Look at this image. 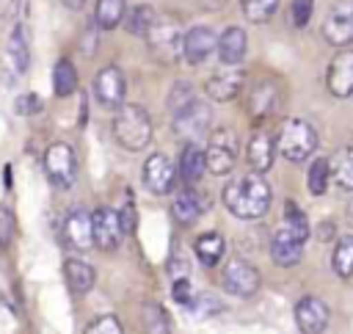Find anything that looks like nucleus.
Masks as SVG:
<instances>
[{
	"label": "nucleus",
	"mask_w": 353,
	"mask_h": 334,
	"mask_svg": "<svg viewBox=\"0 0 353 334\" xmlns=\"http://www.w3.org/2000/svg\"><path fill=\"white\" fill-rule=\"evenodd\" d=\"M174 177H176V171H174V166H171V160H168L165 155L154 152V155L146 157L141 179H143V185H146L149 193L165 196V193L171 190V185H174Z\"/></svg>",
	"instance_id": "obj_14"
},
{
	"label": "nucleus",
	"mask_w": 353,
	"mask_h": 334,
	"mask_svg": "<svg viewBox=\"0 0 353 334\" xmlns=\"http://www.w3.org/2000/svg\"><path fill=\"white\" fill-rule=\"evenodd\" d=\"M124 17H127V3L124 0H97V6H94V22L102 30L119 28Z\"/></svg>",
	"instance_id": "obj_24"
},
{
	"label": "nucleus",
	"mask_w": 353,
	"mask_h": 334,
	"mask_svg": "<svg viewBox=\"0 0 353 334\" xmlns=\"http://www.w3.org/2000/svg\"><path fill=\"white\" fill-rule=\"evenodd\" d=\"M193 99V88L188 86V83H176L174 88H171V94H168V108H171V113H176L182 105H188Z\"/></svg>",
	"instance_id": "obj_39"
},
{
	"label": "nucleus",
	"mask_w": 353,
	"mask_h": 334,
	"mask_svg": "<svg viewBox=\"0 0 353 334\" xmlns=\"http://www.w3.org/2000/svg\"><path fill=\"white\" fill-rule=\"evenodd\" d=\"M312 11H314V0H292V6H290L292 28H306L312 19Z\"/></svg>",
	"instance_id": "obj_36"
},
{
	"label": "nucleus",
	"mask_w": 353,
	"mask_h": 334,
	"mask_svg": "<svg viewBox=\"0 0 353 334\" xmlns=\"http://www.w3.org/2000/svg\"><path fill=\"white\" fill-rule=\"evenodd\" d=\"M119 218H121L124 232H132V229H135V207H132V199H130V196H127V204H124V210L119 213Z\"/></svg>",
	"instance_id": "obj_42"
},
{
	"label": "nucleus",
	"mask_w": 353,
	"mask_h": 334,
	"mask_svg": "<svg viewBox=\"0 0 353 334\" xmlns=\"http://www.w3.org/2000/svg\"><path fill=\"white\" fill-rule=\"evenodd\" d=\"M204 171H207L204 149L190 141V144L182 149V155H179V174H182V179H185L188 185H193V182H199V179L204 177Z\"/></svg>",
	"instance_id": "obj_22"
},
{
	"label": "nucleus",
	"mask_w": 353,
	"mask_h": 334,
	"mask_svg": "<svg viewBox=\"0 0 353 334\" xmlns=\"http://www.w3.org/2000/svg\"><path fill=\"white\" fill-rule=\"evenodd\" d=\"M44 171L58 188H69L77 177V160H74L72 146L63 144V141L50 144L47 152H44Z\"/></svg>",
	"instance_id": "obj_8"
},
{
	"label": "nucleus",
	"mask_w": 353,
	"mask_h": 334,
	"mask_svg": "<svg viewBox=\"0 0 353 334\" xmlns=\"http://www.w3.org/2000/svg\"><path fill=\"white\" fill-rule=\"evenodd\" d=\"M8 61L17 72H25L28 63H30V47H28V39H25V25H17L8 36Z\"/></svg>",
	"instance_id": "obj_28"
},
{
	"label": "nucleus",
	"mask_w": 353,
	"mask_h": 334,
	"mask_svg": "<svg viewBox=\"0 0 353 334\" xmlns=\"http://www.w3.org/2000/svg\"><path fill=\"white\" fill-rule=\"evenodd\" d=\"M121 331H124V326L116 315H102L91 326H85V334H121Z\"/></svg>",
	"instance_id": "obj_37"
},
{
	"label": "nucleus",
	"mask_w": 353,
	"mask_h": 334,
	"mask_svg": "<svg viewBox=\"0 0 353 334\" xmlns=\"http://www.w3.org/2000/svg\"><path fill=\"white\" fill-rule=\"evenodd\" d=\"M281 110V86L276 80H259L248 94V116L265 121Z\"/></svg>",
	"instance_id": "obj_12"
},
{
	"label": "nucleus",
	"mask_w": 353,
	"mask_h": 334,
	"mask_svg": "<svg viewBox=\"0 0 353 334\" xmlns=\"http://www.w3.org/2000/svg\"><path fill=\"white\" fill-rule=\"evenodd\" d=\"M323 39L334 47L353 44V0H336L323 19Z\"/></svg>",
	"instance_id": "obj_6"
},
{
	"label": "nucleus",
	"mask_w": 353,
	"mask_h": 334,
	"mask_svg": "<svg viewBox=\"0 0 353 334\" xmlns=\"http://www.w3.org/2000/svg\"><path fill=\"white\" fill-rule=\"evenodd\" d=\"M347 221H350V224H353V199H350V202H347Z\"/></svg>",
	"instance_id": "obj_46"
},
{
	"label": "nucleus",
	"mask_w": 353,
	"mask_h": 334,
	"mask_svg": "<svg viewBox=\"0 0 353 334\" xmlns=\"http://www.w3.org/2000/svg\"><path fill=\"white\" fill-rule=\"evenodd\" d=\"M113 135L127 152H141L152 141V116L146 113L143 105L121 102L113 119Z\"/></svg>",
	"instance_id": "obj_2"
},
{
	"label": "nucleus",
	"mask_w": 353,
	"mask_h": 334,
	"mask_svg": "<svg viewBox=\"0 0 353 334\" xmlns=\"http://www.w3.org/2000/svg\"><path fill=\"white\" fill-rule=\"evenodd\" d=\"M331 237H334V226L331 224H323L317 229V240H331Z\"/></svg>",
	"instance_id": "obj_44"
},
{
	"label": "nucleus",
	"mask_w": 353,
	"mask_h": 334,
	"mask_svg": "<svg viewBox=\"0 0 353 334\" xmlns=\"http://www.w3.org/2000/svg\"><path fill=\"white\" fill-rule=\"evenodd\" d=\"M215 41H218V36L207 25H193L190 30L182 33V58L190 66H199L201 61L210 58V52L215 50Z\"/></svg>",
	"instance_id": "obj_17"
},
{
	"label": "nucleus",
	"mask_w": 353,
	"mask_h": 334,
	"mask_svg": "<svg viewBox=\"0 0 353 334\" xmlns=\"http://www.w3.org/2000/svg\"><path fill=\"white\" fill-rule=\"evenodd\" d=\"M303 243H306V240H301V237L284 224V226L276 229L273 237H270V257H273V262H276L279 268H292V265H298L301 257H303Z\"/></svg>",
	"instance_id": "obj_16"
},
{
	"label": "nucleus",
	"mask_w": 353,
	"mask_h": 334,
	"mask_svg": "<svg viewBox=\"0 0 353 334\" xmlns=\"http://www.w3.org/2000/svg\"><path fill=\"white\" fill-rule=\"evenodd\" d=\"M237 155H240V138L232 127H218L212 130L210 135V144L204 149V157H207V171L215 174V177H223L234 168L237 163Z\"/></svg>",
	"instance_id": "obj_5"
},
{
	"label": "nucleus",
	"mask_w": 353,
	"mask_h": 334,
	"mask_svg": "<svg viewBox=\"0 0 353 334\" xmlns=\"http://www.w3.org/2000/svg\"><path fill=\"white\" fill-rule=\"evenodd\" d=\"M63 237H66V240H69V246H72V248H77V251L91 248V246H94V235H91V215H88L85 210H80V207L69 210V215H66V221H63Z\"/></svg>",
	"instance_id": "obj_20"
},
{
	"label": "nucleus",
	"mask_w": 353,
	"mask_h": 334,
	"mask_svg": "<svg viewBox=\"0 0 353 334\" xmlns=\"http://www.w3.org/2000/svg\"><path fill=\"white\" fill-rule=\"evenodd\" d=\"M193 251H196V257H199L204 265H218V259H221L223 251H226V243H223V237H221L218 232H204V235L196 237Z\"/></svg>",
	"instance_id": "obj_26"
},
{
	"label": "nucleus",
	"mask_w": 353,
	"mask_h": 334,
	"mask_svg": "<svg viewBox=\"0 0 353 334\" xmlns=\"http://www.w3.org/2000/svg\"><path fill=\"white\" fill-rule=\"evenodd\" d=\"M295 326L303 334H320L328 326V306L314 295H303L295 304Z\"/></svg>",
	"instance_id": "obj_18"
},
{
	"label": "nucleus",
	"mask_w": 353,
	"mask_h": 334,
	"mask_svg": "<svg viewBox=\"0 0 353 334\" xmlns=\"http://www.w3.org/2000/svg\"><path fill=\"white\" fill-rule=\"evenodd\" d=\"M124 19H127V28H130V33H135V36H143V33L149 30L152 19H154V8H152V6H135V8L130 11V17H124Z\"/></svg>",
	"instance_id": "obj_34"
},
{
	"label": "nucleus",
	"mask_w": 353,
	"mask_h": 334,
	"mask_svg": "<svg viewBox=\"0 0 353 334\" xmlns=\"http://www.w3.org/2000/svg\"><path fill=\"white\" fill-rule=\"evenodd\" d=\"M141 320H143V328L146 331H157V334L171 331V320H168L165 309L160 304H154V301H146L141 306Z\"/></svg>",
	"instance_id": "obj_32"
},
{
	"label": "nucleus",
	"mask_w": 353,
	"mask_h": 334,
	"mask_svg": "<svg viewBox=\"0 0 353 334\" xmlns=\"http://www.w3.org/2000/svg\"><path fill=\"white\" fill-rule=\"evenodd\" d=\"M223 204L240 221H256L270 207V185L256 171L243 174V177H234L223 188Z\"/></svg>",
	"instance_id": "obj_1"
},
{
	"label": "nucleus",
	"mask_w": 353,
	"mask_h": 334,
	"mask_svg": "<svg viewBox=\"0 0 353 334\" xmlns=\"http://www.w3.org/2000/svg\"><path fill=\"white\" fill-rule=\"evenodd\" d=\"M52 91L55 97H69L77 91V69L72 66V61L61 58L52 69Z\"/></svg>",
	"instance_id": "obj_30"
},
{
	"label": "nucleus",
	"mask_w": 353,
	"mask_h": 334,
	"mask_svg": "<svg viewBox=\"0 0 353 334\" xmlns=\"http://www.w3.org/2000/svg\"><path fill=\"white\" fill-rule=\"evenodd\" d=\"M328 166H331V177L336 179V185L345 190H353V146H342L328 160Z\"/></svg>",
	"instance_id": "obj_27"
},
{
	"label": "nucleus",
	"mask_w": 353,
	"mask_h": 334,
	"mask_svg": "<svg viewBox=\"0 0 353 334\" xmlns=\"http://www.w3.org/2000/svg\"><path fill=\"white\" fill-rule=\"evenodd\" d=\"M22 0H0V19H14Z\"/></svg>",
	"instance_id": "obj_43"
},
{
	"label": "nucleus",
	"mask_w": 353,
	"mask_h": 334,
	"mask_svg": "<svg viewBox=\"0 0 353 334\" xmlns=\"http://www.w3.org/2000/svg\"><path fill=\"white\" fill-rule=\"evenodd\" d=\"M331 268L339 279H350L353 276V237L350 235H342L334 246V254H331Z\"/></svg>",
	"instance_id": "obj_29"
},
{
	"label": "nucleus",
	"mask_w": 353,
	"mask_h": 334,
	"mask_svg": "<svg viewBox=\"0 0 353 334\" xmlns=\"http://www.w3.org/2000/svg\"><path fill=\"white\" fill-rule=\"evenodd\" d=\"M210 119H212L210 105L193 97L188 105H182V108L174 113V132H176L179 138L196 141V138H201V135L207 132Z\"/></svg>",
	"instance_id": "obj_7"
},
{
	"label": "nucleus",
	"mask_w": 353,
	"mask_h": 334,
	"mask_svg": "<svg viewBox=\"0 0 353 334\" xmlns=\"http://www.w3.org/2000/svg\"><path fill=\"white\" fill-rule=\"evenodd\" d=\"M325 86L334 97H350L353 94V50H339L325 69Z\"/></svg>",
	"instance_id": "obj_13"
},
{
	"label": "nucleus",
	"mask_w": 353,
	"mask_h": 334,
	"mask_svg": "<svg viewBox=\"0 0 353 334\" xmlns=\"http://www.w3.org/2000/svg\"><path fill=\"white\" fill-rule=\"evenodd\" d=\"M223 287L237 298H251L259 290V271L243 259H229L221 271Z\"/></svg>",
	"instance_id": "obj_10"
},
{
	"label": "nucleus",
	"mask_w": 353,
	"mask_h": 334,
	"mask_svg": "<svg viewBox=\"0 0 353 334\" xmlns=\"http://www.w3.org/2000/svg\"><path fill=\"white\" fill-rule=\"evenodd\" d=\"M276 149L292 160V163H301L306 160L314 149H317V130L306 121V119H287L279 130V138H276Z\"/></svg>",
	"instance_id": "obj_4"
},
{
	"label": "nucleus",
	"mask_w": 353,
	"mask_h": 334,
	"mask_svg": "<svg viewBox=\"0 0 353 334\" xmlns=\"http://www.w3.org/2000/svg\"><path fill=\"white\" fill-rule=\"evenodd\" d=\"M279 3L281 0H240V8L251 22H268L276 14Z\"/></svg>",
	"instance_id": "obj_33"
},
{
	"label": "nucleus",
	"mask_w": 353,
	"mask_h": 334,
	"mask_svg": "<svg viewBox=\"0 0 353 334\" xmlns=\"http://www.w3.org/2000/svg\"><path fill=\"white\" fill-rule=\"evenodd\" d=\"M63 6L72 8V11H80V8L85 6V0H63Z\"/></svg>",
	"instance_id": "obj_45"
},
{
	"label": "nucleus",
	"mask_w": 353,
	"mask_h": 334,
	"mask_svg": "<svg viewBox=\"0 0 353 334\" xmlns=\"http://www.w3.org/2000/svg\"><path fill=\"white\" fill-rule=\"evenodd\" d=\"M14 237V213L0 204V246H8Z\"/></svg>",
	"instance_id": "obj_40"
},
{
	"label": "nucleus",
	"mask_w": 353,
	"mask_h": 334,
	"mask_svg": "<svg viewBox=\"0 0 353 334\" xmlns=\"http://www.w3.org/2000/svg\"><path fill=\"white\" fill-rule=\"evenodd\" d=\"M284 224L301 237V240H306L309 237V221H306V215H303V210L295 204V202H287L284 204Z\"/></svg>",
	"instance_id": "obj_35"
},
{
	"label": "nucleus",
	"mask_w": 353,
	"mask_h": 334,
	"mask_svg": "<svg viewBox=\"0 0 353 334\" xmlns=\"http://www.w3.org/2000/svg\"><path fill=\"white\" fill-rule=\"evenodd\" d=\"M171 295H174V301H176V304H182V306H193V304H196L193 284L188 282V276H176V279H174Z\"/></svg>",
	"instance_id": "obj_38"
},
{
	"label": "nucleus",
	"mask_w": 353,
	"mask_h": 334,
	"mask_svg": "<svg viewBox=\"0 0 353 334\" xmlns=\"http://www.w3.org/2000/svg\"><path fill=\"white\" fill-rule=\"evenodd\" d=\"M245 47H248V36L240 25H229L218 41H215V50H218V58L229 66H237L243 58H245Z\"/></svg>",
	"instance_id": "obj_21"
},
{
	"label": "nucleus",
	"mask_w": 353,
	"mask_h": 334,
	"mask_svg": "<svg viewBox=\"0 0 353 334\" xmlns=\"http://www.w3.org/2000/svg\"><path fill=\"white\" fill-rule=\"evenodd\" d=\"M328 179H331V166L325 157H314L309 171H306V185H309V193L312 196H323L325 188H328Z\"/></svg>",
	"instance_id": "obj_31"
},
{
	"label": "nucleus",
	"mask_w": 353,
	"mask_h": 334,
	"mask_svg": "<svg viewBox=\"0 0 353 334\" xmlns=\"http://www.w3.org/2000/svg\"><path fill=\"white\" fill-rule=\"evenodd\" d=\"M182 25L176 17L171 14H154L149 30L143 33L149 52L160 61V63H174L182 58Z\"/></svg>",
	"instance_id": "obj_3"
},
{
	"label": "nucleus",
	"mask_w": 353,
	"mask_h": 334,
	"mask_svg": "<svg viewBox=\"0 0 353 334\" xmlns=\"http://www.w3.org/2000/svg\"><path fill=\"white\" fill-rule=\"evenodd\" d=\"M63 279L74 293H88L94 287V268L83 259H66L63 262Z\"/></svg>",
	"instance_id": "obj_25"
},
{
	"label": "nucleus",
	"mask_w": 353,
	"mask_h": 334,
	"mask_svg": "<svg viewBox=\"0 0 353 334\" xmlns=\"http://www.w3.org/2000/svg\"><path fill=\"white\" fill-rule=\"evenodd\" d=\"M39 110H41V97L39 94H22L17 99V113L30 116V113H39Z\"/></svg>",
	"instance_id": "obj_41"
},
{
	"label": "nucleus",
	"mask_w": 353,
	"mask_h": 334,
	"mask_svg": "<svg viewBox=\"0 0 353 334\" xmlns=\"http://www.w3.org/2000/svg\"><path fill=\"white\" fill-rule=\"evenodd\" d=\"M243 83H245V75H243L240 63L237 66L223 63V69H218L215 75L207 77V94L215 102H229L243 91Z\"/></svg>",
	"instance_id": "obj_15"
},
{
	"label": "nucleus",
	"mask_w": 353,
	"mask_h": 334,
	"mask_svg": "<svg viewBox=\"0 0 353 334\" xmlns=\"http://www.w3.org/2000/svg\"><path fill=\"white\" fill-rule=\"evenodd\" d=\"M201 210H204V204H201L199 193L190 190V188H182V190L174 196V202H171V213H174V218H176L182 226L196 224V218L201 215Z\"/></svg>",
	"instance_id": "obj_23"
},
{
	"label": "nucleus",
	"mask_w": 353,
	"mask_h": 334,
	"mask_svg": "<svg viewBox=\"0 0 353 334\" xmlns=\"http://www.w3.org/2000/svg\"><path fill=\"white\" fill-rule=\"evenodd\" d=\"M91 88H94V97L102 108H119L124 102V94H127V80H124L119 66L108 63L94 75Z\"/></svg>",
	"instance_id": "obj_9"
},
{
	"label": "nucleus",
	"mask_w": 353,
	"mask_h": 334,
	"mask_svg": "<svg viewBox=\"0 0 353 334\" xmlns=\"http://www.w3.org/2000/svg\"><path fill=\"white\" fill-rule=\"evenodd\" d=\"M91 235H94V246H99L102 251H113L121 243L124 226L116 210L110 207H97L91 213Z\"/></svg>",
	"instance_id": "obj_11"
},
{
	"label": "nucleus",
	"mask_w": 353,
	"mask_h": 334,
	"mask_svg": "<svg viewBox=\"0 0 353 334\" xmlns=\"http://www.w3.org/2000/svg\"><path fill=\"white\" fill-rule=\"evenodd\" d=\"M273 157H276V141L270 138V132H265V130L254 132L248 146H245V160H248L251 171H256V174L270 171Z\"/></svg>",
	"instance_id": "obj_19"
}]
</instances>
